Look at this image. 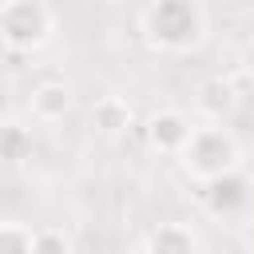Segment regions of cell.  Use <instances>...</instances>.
I'll return each instance as SVG.
<instances>
[{"mask_svg": "<svg viewBox=\"0 0 254 254\" xmlns=\"http://www.w3.org/2000/svg\"><path fill=\"white\" fill-rule=\"evenodd\" d=\"M139 28H143V40L151 52L187 56V52L202 48V40L210 32V16H206L202 0H147Z\"/></svg>", "mask_w": 254, "mask_h": 254, "instance_id": "6da1fadb", "label": "cell"}, {"mask_svg": "<svg viewBox=\"0 0 254 254\" xmlns=\"http://www.w3.org/2000/svg\"><path fill=\"white\" fill-rule=\"evenodd\" d=\"M179 159V171L194 183V187H206L230 171H242V143L238 135L226 127V123H194L183 151L175 155Z\"/></svg>", "mask_w": 254, "mask_h": 254, "instance_id": "7a4b0ae2", "label": "cell"}, {"mask_svg": "<svg viewBox=\"0 0 254 254\" xmlns=\"http://www.w3.org/2000/svg\"><path fill=\"white\" fill-rule=\"evenodd\" d=\"M56 36V12L48 0H0V48L12 56H32Z\"/></svg>", "mask_w": 254, "mask_h": 254, "instance_id": "3957f363", "label": "cell"}, {"mask_svg": "<svg viewBox=\"0 0 254 254\" xmlns=\"http://www.w3.org/2000/svg\"><path fill=\"white\" fill-rule=\"evenodd\" d=\"M190 127H194V119H190L187 111H179V107H159V111L147 115V123H143V139H147V147H151L155 155L175 159V155L183 151Z\"/></svg>", "mask_w": 254, "mask_h": 254, "instance_id": "277c9868", "label": "cell"}, {"mask_svg": "<svg viewBox=\"0 0 254 254\" xmlns=\"http://www.w3.org/2000/svg\"><path fill=\"white\" fill-rule=\"evenodd\" d=\"M194 111H198V119H206V123H226V119L238 111V87H234L226 75H206V79L194 87Z\"/></svg>", "mask_w": 254, "mask_h": 254, "instance_id": "5b68a950", "label": "cell"}, {"mask_svg": "<svg viewBox=\"0 0 254 254\" xmlns=\"http://www.w3.org/2000/svg\"><path fill=\"white\" fill-rule=\"evenodd\" d=\"M28 107H32V119H40V123H64L75 107V91L64 79H44L32 87Z\"/></svg>", "mask_w": 254, "mask_h": 254, "instance_id": "8992f818", "label": "cell"}, {"mask_svg": "<svg viewBox=\"0 0 254 254\" xmlns=\"http://www.w3.org/2000/svg\"><path fill=\"white\" fill-rule=\"evenodd\" d=\"M91 127H95L103 139H119V135H127V131L135 127V111H131L127 95H119V91L99 95V99L91 103Z\"/></svg>", "mask_w": 254, "mask_h": 254, "instance_id": "52a82bcc", "label": "cell"}, {"mask_svg": "<svg viewBox=\"0 0 254 254\" xmlns=\"http://www.w3.org/2000/svg\"><path fill=\"white\" fill-rule=\"evenodd\" d=\"M139 246L151 254H194V250H202V238L187 222H159Z\"/></svg>", "mask_w": 254, "mask_h": 254, "instance_id": "ba28073f", "label": "cell"}, {"mask_svg": "<svg viewBox=\"0 0 254 254\" xmlns=\"http://www.w3.org/2000/svg\"><path fill=\"white\" fill-rule=\"evenodd\" d=\"M202 194H206V206H210L214 214H230L234 206L246 202V179H242V171H230V175L206 183Z\"/></svg>", "mask_w": 254, "mask_h": 254, "instance_id": "9c48e42d", "label": "cell"}, {"mask_svg": "<svg viewBox=\"0 0 254 254\" xmlns=\"http://www.w3.org/2000/svg\"><path fill=\"white\" fill-rule=\"evenodd\" d=\"M36 151V139L24 123H0V159L4 163H24L32 159Z\"/></svg>", "mask_w": 254, "mask_h": 254, "instance_id": "30bf717a", "label": "cell"}, {"mask_svg": "<svg viewBox=\"0 0 254 254\" xmlns=\"http://www.w3.org/2000/svg\"><path fill=\"white\" fill-rule=\"evenodd\" d=\"M32 230L28 222H16V218H4L0 222V254H32Z\"/></svg>", "mask_w": 254, "mask_h": 254, "instance_id": "8fae6325", "label": "cell"}, {"mask_svg": "<svg viewBox=\"0 0 254 254\" xmlns=\"http://www.w3.org/2000/svg\"><path fill=\"white\" fill-rule=\"evenodd\" d=\"M32 250H56V254H64V250H75V238L64 226H36L32 230Z\"/></svg>", "mask_w": 254, "mask_h": 254, "instance_id": "7c38bea8", "label": "cell"}, {"mask_svg": "<svg viewBox=\"0 0 254 254\" xmlns=\"http://www.w3.org/2000/svg\"><path fill=\"white\" fill-rule=\"evenodd\" d=\"M246 242H250V246H254V226H250V234H246Z\"/></svg>", "mask_w": 254, "mask_h": 254, "instance_id": "4fadbf2b", "label": "cell"}]
</instances>
